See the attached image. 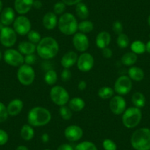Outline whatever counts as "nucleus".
Returning <instances> with one entry per match:
<instances>
[{
    "label": "nucleus",
    "mask_w": 150,
    "mask_h": 150,
    "mask_svg": "<svg viewBox=\"0 0 150 150\" xmlns=\"http://www.w3.org/2000/svg\"><path fill=\"white\" fill-rule=\"evenodd\" d=\"M4 60L8 65L13 67H19L24 63V56L18 50L9 48L5 52Z\"/></svg>",
    "instance_id": "nucleus-9"
},
{
    "label": "nucleus",
    "mask_w": 150,
    "mask_h": 150,
    "mask_svg": "<svg viewBox=\"0 0 150 150\" xmlns=\"http://www.w3.org/2000/svg\"><path fill=\"white\" fill-rule=\"evenodd\" d=\"M64 135L66 139L71 142L78 141L83 138V130L79 125H71L66 127L64 130Z\"/></svg>",
    "instance_id": "nucleus-15"
},
{
    "label": "nucleus",
    "mask_w": 150,
    "mask_h": 150,
    "mask_svg": "<svg viewBox=\"0 0 150 150\" xmlns=\"http://www.w3.org/2000/svg\"><path fill=\"white\" fill-rule=\"evenodd\" d=\"M5 27V26H4V25H3V24H2V22H1V21H0V30H2V28H3V27Z\"/></svg>",
    "instance_id": "nucleus-54"
},
{
    "label": "nucleus",
    "mask_w": 150,
    "mask_h": 150,
    "mask_svg": "<svg viewBox=\"0 0 150 150\" xmlns=\"http://www.w3.org/2000/svg\"><path fill=\"white\" fill-rule=\"evenodd\" d=\"M77 52L74 51H69L65 53L60 59V65L63 69H70L77 63Z\"/></svg>",
    "instance_id": "nucleus-18"
},
{
    "label": "nucleus",
    "mask_w": 150,
    "mask_h": 150,
    "mask_svg": "<svg viewBox=\"0 0 150 150\" xmlns=\"http://www.w3.org/2000/svg\"><path fill=\"white\" fill-rule=\"evenodd\" d=\"M13 30L17 35H27L29 32L32 30V24L30 20L25 16L20 15L16 17L13 22Z\"/></svg>",
    "instance_id": "nucleus-11"
},
{
    "label": "nucleus",
    "mask_w": 150,
    "mask_h": 150,
    "mask_svg": "<svg viewBox=\"0 0 150 150\" xmlns=\"http://www.w3.org/2000/svg\"><path fill=\"white\" fill-rule=\"evenodd\" d=\"M20 135L21 138L25 141H31L35 136V129L33 126L29 124L23 125L20 130Z\"/></svg>",
    "instance_id": "nucleus-25"
},
{
    "label": "nucleus",
    "mask_w": 150,
    "mask_h": 150,
    "mask_svg": "<svg viewBox=\"0 0 150 150\" xmlns=\"http://www.w3.org/2000/svg\"><path fill=\"white\" fill-rule=\"evenodd\" d=\"M2 52H1V51H0V60H2Z\"/></svg>",
    "instance_id": "nucleus-55"
},
{
    "label": "nucleus",
    "mask_w": 150,
    "mask_h": 150,
    "mask_svg": "<svg viewBox=\"0 0 150 150\" xmlns=\"http://www.w3.org/2000/svg\"><path fill=\"white\" fill-rule=\"evenodd\" d=\"M59 113H60V116L61 117V119L66 121L70 120L72 118V116H73L72 110L69 108V106H66V105L60 107Z\"/></svg>",
    "instance_id": "nucleus-35"
},
{
    "label": "nucleus",
    "mask_w": 150,
    "mask_h": 150,
    "mask_svg": "<svg viewBox=\"0 0 150 150\" xmlns=\"http://www.w3.org/2000/svg\"><path fill=\"white\" fill-rule=\"evenodd\" d=\"M16 150H30V149H29L27 148L26 146L20 145V146H18L16 149Z\"/></svg>",
    "instance_id": "nucleus-50"
},
{
    "label": "nucleus",
    "mask_w": 150,
    "mask_h": 150,
    "mask_svg": "<svg viewBox=\"0 0 150 150\" xmlns=\"http://www.w3.org/2000/svg\"><path fill=\"white\" fill-rule=\"evenodd\" d=\"M41 140L44 143H47L50 141V135L47 133H44L41 136Z\"/></svg>",
    "instance_id": "nucleus-49"
},
{
    "label": "nucleus",
    "mask_w": 150,
    "mask_h": 150,
    "mask_svg": "<svg viewBox=\"0 0 150 150\" xmlns=\"http://www.w3.org/2000/svg\"><path fill=\"white\" fill-rule=\"evenodd\" d=\"M138 60V55L132 52H127L122 55L121 62L125 66H134Z\"/></svg>",
    "instance_id": "nucleus-26"
},
{
    "label": "nucleus",
    "mask_w": 150,
    "mask_h": 150,
    "mask_svg": "<svg viewBox=\"0 0 150 150\" xmlns=\"http://www.w3.org/2000/svg\"><path fill=\"white\" fill-rule=\"evenodd\" d=\"M16 19L15 10L12 8H5L2 10L0 13V21L2 22L5 27H9L12 24H13Z\"/></svg>",
    "instance_id": "nucleus-17"
},
{
    "label": "nucleus",
    "mask_w": 150,
    "mask_h": 150,
    "mask_svg": "<svg viewBox=\"0 0 150 150\" xmlns=\"http://www.w3.org/2000/svg\"><path fill=\"white\" fill-rule=\"evenodd\" d=\"M66 5L63 3L62 1L60 2H57L54 4V7H53V12L56 14V15H60L64 13L65 11H66Z\"/></svg>",
    "instance_id": "nucleus-38"
},
{
    "label": "nucleus",
    "mask_w": 150,
    "mask_h": 150,
    "mask_svg": "<svg viewBox=\"0 0 150 150\" xmlns=\"http://www.w3.org/2000/svg\"><path fill=\"white\" fill-rule=\"evenodd\" d=\"M17 41V33L13 28L4 27L0 30V43L5 47L11 48Z\"/></svg>",
    "instance_id": "nucleus-10"
},
{
    "label": "nucleus",
    "mask_w": 150,
    "mask_h": 150,
    "mask_svg": "<svg viewBox=\"0 0 150 150\" xmlns=\"http://www.w3.org/2000/svg\"><path fill=\"white\" fill-rule=\"evenodd\" d=\"M112 30L113 33L118 35L123 33V24H122V23L120 21H115L114 22L112 23Z\"/></svg>",
    "instance_id": "nucleus-40"
},
{
    "label": "nucleus",
    "mask_w": 150,
    "mask_h": 150,
    "mask_svg": "<svg viewBox=\"0 0 150 150\" xmlns=\"http://www.w3.org/2000/svg\"><path fill=\"white\" fill-rule=\"evenodd\" d=\"M75 13L80 19L86 20L89 16V10L87 5L83 2H80L75 7Z\"/></svg>",
    "instance_id": "nucleus-27"
},
{
    "label": "nucleus",
    "mask_w": 150,
    "mask_h": 150,
    "mask_svg": "<svg viewBox=\"0 0 150 150\" xmlns=\"http://www.w3.org/2000/svg\"><path fill=\"white\" fill-rule=\"evenodd\" d=\"M131 101H132V103L134 105V107H136L140 109L145 106L146 102L145 96L141 92L139 91L135 92L132 94Z\"/></svg>",
    "instance_id": "nucleus-28"
},
{
    "label": "nucleus",
    "mask_w": 150,
    "mask_h": 150,
    "mask_svg": "<svg viewBox=\"0 0 150 150\" xmlns=\"http://www.w3.org/2000/svg\"><path fill=\"white\" fill-rule=\"evenodd\" d=\"M114 89L109 86H103L98 90V96L102 99H110L114 96Z\"/></svg>",
    "instance_id": "nucleus-30"
},
{
    "label": "nucleus",
    "mask_w": 150,
    "mask_h": 150,
    "mask_svg": "<svg viewBox=\"0 0 150 150\" xmlns=\"http://www.w3.org/2000/svg\"><path fill=\"white\" fill-rule=\"evenodd\" d=\"M74 150H98V149L93 142L85 141L77 144L74 147Z\"/></svg>",
    "instance_id": "nucleus-34"
},
{
    "label": "nucleus",
    "mask_w": 150,
    "mask_h": 150,
    "mask_svg": "<svg viewBox=\"0 0 150 150\" xmlns=\"http://www.w3.org/2000/svg\"><path fill=\"white\" fill-rule=\"evenodd\" d=\"M27 39L30 42L33 43V44H35L37 45L38 43L40 42V41L41 40V35L36 30H31L30 32L28 33V34L27 35Z\"/></svg>",
    "instance_id": "nucleus-36"
},
{
    "label": "nucleus",
    "mask_w": 150,
    "mask_h": 150,
    "mask_svg": "<svg viewBox=\"0 0 150 150\" xmlns=\"http://www.w3.org/2000/svg\"><path fill=\"white\" fill-rule=\"evenodd\" d=\"M58 18L54 12H48L44 16L42 24L44 28L47 30H52L57 26Z\"/></svg>",
    "instance_id": "nucleus-19"
},
{
    "label": "nucleus",
    "mask_w": 150,
    "mask_h": 150,
    "mask_svg": "<svg viewBox=\"0 0 150 150\" xmlns=\"http://www.w3.org/2000/svg\"><path fill=\"white\" fill-rule=\"evenodd\" d=\"M8 114L7 106L4 105L2 102H0V123H3L8 119Z\"/></svg>",
    "instance_id": "nucleus-39"
},
{
    "label": "nucleus",
    "mask_w": 150,
    "mask_h": 150,
    "mask_svg": "<svg viewBox=\"0 0 150 150\" xmlns=\"http://www.w3.org/2000/svg\"><path fill=\"white\" fill-rule=\"evenodd\" d=\"M131 146L135 150H150V129L142 127L136 129L131 135Z\"/></svg>",
    "instance_id": "nucleus-3"
},
{
    "label": "nucleus",
    "mask_w": 150,
    "mask_h": 150,
    "mask_svg": "<svg viewBox=\"0 0 150 150\" xmlns=\"http://www.w3.org/2000/svg\"><path fill=\"white\" fill-rule=\"evenodd\" d=\"M77 67L82 72H88L94 66V58L91 53L83 52L78 56L77 61Z\"/></svg>",
    "instance_id": "nucleus-12"
},
{
    "label": "nucleus",
    "mask_w": 150,
    "mask_h": 150,
    "mask_svg": "<svg viewBox=\"0 0 150 150\" xmlns=\"http://www.w3.org/2000/svg\"><path fill=\"white\" fill-rule=\"evenodd\" d=\"M9 136L6 131L0 129V146H3L8 143Z\"/></svg>",
    "instance_id": "nucleus-43"
},
{
    "label": "nucleus",
    "mask_w": 150,
    "mask_h": 150,
    "mask_svg": "<svg viewBox=\"0 0 150 150\" xmlns=\"http://www.w3.org/2000/svg\"><path fill=\"white\" fill-rule=\"evenodd\" d=\"M50 97L52 102L57 106H64L69 103L70 96L66 88L61 86H54L50 91Z\"/></svg>",
    "instance_id": "nucleus-6"
},
{
    "label": "nucleus",
    "mask_w": 150,
    "mask_h": 150,
    "mask_svg": "<svg viewBox=\"0 0 150 150\" xmlns=\"http://www.w3.org/2000/svg\"><path fill=\"white\" fill-rule=\"evenodd\" d=\"M18 50L24 56L34 54L36 52V45L29 41H22L18 44Z\"/></svg>",
    "instance_id": "nucleus-24"
},
{
    "label": "nucleus",
    "mask_w": 150,
    "mask_h": 150,
    "mask_svg": "<svg viewBox=\"0 0 150 150\" xmlns=\"http://www.w3.org/2000/svg\"><path fill=\"white\" fill-rule=\"evenodd\" d=\"M52 120V113L47 108L36 106L31 108L27 113V122L33 127H44Z\"/></svg>",
    "instance_id": "nucleus-2"
},
{
    "label": "nucleus",
    "mask_w": 150,
    "mask_h": 150,
    "mask_svg": "<svg viewBox=\"0 0 150 150\" xmlns=\"http://www.w3.org/2000/svg\"><path fill=\"white\" fill-rule=\"evenodd\" d=\"M128 77L132 80V81L141 82L144 78V71L141 68L138 66H132L128 69Z\"/></svg>",
    "instance_id": "nucleus-22"
},
{
    "label": "nucleus",
    "mask_w": 150,
    "mask_h": 150,
    "mask_svg": "<svg viewBox=\"0 0 150 150\" xmlns=\"http://www.w3.org/2000/svg\"><path fill=\"white\" fill-rule=\"evenodd\" d=\"M61 1L65 4V5H69V6L76 5L82 2V0H61Z\"/></svg>",
    "instance_id": "nucleus-46"
},
{
    "label": "nucleus",
    "mask_w": 150,
    "mask_h": 150,
    "mask_svg": "<svg viewBox=\"0 0 150 150\" xmlns=\"http://www.w3.org/2000/svg\"><path fill=\"white\" fill-rule=\"evenodd\" d=\"M132 88V81L128 75H122L118 77L114 83L113 89L115 93L120 96H125L131 91Z\"/></svg>",
    "instance_id": "nucleus-8"
},
{
    "label": "nucleus",
    "mask_w": 150,
    "mask_h": 150,
    "mask_svg": "<svg viewBox=\"0 0 150 150\" xmlns=\"http://www.w3.org/2000/svg\"><path fill=\"white\" fill-rule=\"evenodd\" d=\"M147 22H148L149 26V27H150V15L149 16V17H148V20H147Z\"/></svg>",
    "instance_id": "nucleus-53"
},
{
    "label": "nucleus",
    "mask_w": 150,
    "mask_h": 150,
    "mask_svg": "<svg viewBox=\"0 0 150 150\" xmlns=\"http://www.w3.org/2000/svg\"><path fill=\"white\" fill-rule=\"evenodd\" d=\"M2 8H3V4H2V2L0 0V13H1V12L2 11Z\"/></svg>",
    "instance_id": "nucleus-52"
},
{
    "label": "nucleus",
    "mask_w": 150,
    "mask_h": 150,
    "mask_svg": "<svg viewBox=\"0 0 150 150\" xmlns=\"http://www.w3.org/2000/svg\"><path fill=\"white\" fill-rule=\"evenodd\" d=\"M36 62H37V55L35 53L24 56V63L25 64L33 66V65L35 64Z\"/></svg>",
    "instance_id": "nucleus-41"
},
{
    "label": "nucleus",
    "mask_w": 150,
    "mask_h": 150,
    "mask_svg": "<svg viewBox=\"0 0 150 150\" xmlns=\"http://www.w3.org/2000/svg\"><path fill=\"white\" fill-rule=\"evenodd\" d=\"M57 74L55 70L54 69H48V70L46 71L45 74H44V82L47 83L48 86H54L57 81Z\"/></svg>",
    "instance_id": "nucleus-29"
},
{
    "label": "nucleus",
    "mask_w": 150,
    "mask_h": 150,
    "mask_svg": "<svg viewBox=\"0 0 150 150\" xmlns=\"http://www.w3.org/2000/svg\"><path fill=\"white\" fill-rule=\"evenodd\" d=\"M57 27L62 34L74 35L78 31V21L74 14L64 13L58 18Z\"/></svg>",
    "instance_id": "nucleus-4"
},
{
    "label": "nucleus",
    "mask_w": 150,
    "mask_h": 150,
    "mask_svg": "<svg viewBox=\"0 0 150 150\" xmlns=\"http://www.w3.org/2000/svg\"><path fill=\"white\" fill-rule=\"evenodd\" d=\"M111 42V35L108 32L102 31L97 34L95 40L96 46L100 50L109 47Z\"/></svg>",
    "instance_id": "nucleus-21"
},
{
    "label": "nucleus",
    "mask_w": 150,
    "mask_h": 150,
    "mask_svg": "<svg viewBox=\"0 0 150 150\" xmlns=\"http://www.w3.org/2000/svg\"><path fill=\"white\" fill-rule=\"evenodd\" d=\"M102 147L105 150H117L116 143L109 138H106L102 141Z\"/></svg>",
    "instance_id": "nucleus-37"
},
{
    "label": "nucleus",
    "mask_w": 150,
    "mask_h": 150,
    "mask_svg": "<svg viewBox=\"0 0 150 150\" xmlns=\"http://www.w3.org/2000/svg\"><path fill=\"white\" fill-rule=\"evenodd\" d=\"M33 2L34 0H15L14 10L19 15L24 16L31 11Z\"/></svg>",
    "instance_id": "nucleus-16"
},
{
    "label": "nucleus",
    "mask_w": 150,
    "mask_h": 150,
    "mask_svg": "<svg viewBox=\"0 0 150 150\" xmlns=\"http://www.w3.org/2000/svg\"><path fill=\"white\" fill-rule=\"evenodd\" d=\"M131 52L138 54H142L146 52V44L140 40H136L130 44Z\"/></svg>",
    "instance_id": "nucleus-32"
},
{
    "label": "nucleus",
    "mask_w": 150,
    "mask_h": 150,
    "mask_svg": "<svg viewBox=\"0 0 150 150\" xmlns=\"http://www.w3.org/2000/svg\"><path fill=\"white\" fill-rule=\"evenodd\" d=\"M57 150H74V147L69 144H63L57 147Z\"/></svg>",
    "instance_id": "nucleus-45"
},
{
    "label": "nucleus",
    "mask_w": 150,
    "mask_h": 150,
    "mask_svg": "<svg viewBox=\"0 0 150 150\" xmlns=\"http://www.w3.org/2000/svg\"><path fill=\"white\" fill-rule=\"evenodd\" d=\"M72 44L75 50L83 53L86 52L88 50L90 41L86 34L77 32L74 35L72 38Z\"/></svg>",
    "instance_id": "nucleus-14"
},
{
    "label": "nucleus",
    "mask_w": 150,
    "mask_h": 150,
    "mask_svg": "<svg viewBox=\"0 0 150 150\" xmlns=\"http://www.w3.org/2000/svg\"><path fill=\"white\" fill-rule=\"evenodd\" d=\"M68 105H69V108L72 111L78 112L84 109L85 107H86V102H85L83 98L76 96V97H73L70 99Z\"/></svg>",
    "instance_id": "nucleus-23"
},
{
    "label": "nucleus",
    "mask_w": 150,
    "mask_h": 150,
    "mask_svg": "<svg viewBox=\"0 0 150 150\" xmlns=\"http://www.w3.org/2000/svg\"><path fill=\"white\" fill-rule=\"evenodd\" d=\"M87 88V83L85 80H80L77 84V88L80 91H85Z\"/></svg>",
    "instance_id": "nucleus-47"
},
{
    "label": "nucleus",
    "mask_w": 150,
    "mask_h": 150,
    "mask_svg": "<svg viewBox=\"0 0 150 150\" xmlns=\"http://www.w3.org/2000/svg\"><path fill=\"white\" fill-rule=\"evenodd\" d=\"M17 79L24 86H29L33 84L35 79V71L33 66L25 63L19 66L17 71Z\"/></svg>",
    "instance_id": "nucleus-7"
},
{
    "label": "nucleus",
    "mask_w": 150,
    "mask_h": 150,
    "mask_svg": "<svg viewBox=\"0 0 150 150\" xmlns=\"http://www.w3.org/2000/svg\"><path fill=\"white\" fill-rule=\"evenodd\" d=\"M42 6H43V4L40 0H34L33 8H34L36 10H38V9H41V8H42Z\"/></svg>",
    "instance_id": "nucleus-48"
},
{
    "label": "nucleus",
    "mask_w": 150,
    "mask_h": 150,
    "mask_svg": "<svg viewBox=\"0 0 150 150\" xmlns=\"http://www.w3.org/2000/svg\"><path fill=\"white\" fill-rule=\"evenodd\" d=\"M94 28L93 22L89 20H82L80 23H78V31L84 34L91 33Z\"/></svg>",
    "instance_id": "nucleus-31"
},
{
    "label": "nucleus",
    "mask_w": 150,
    "mask_h": 150,
    "mask_svg": "<svg viewBox=\"0 0 150 150\" xmlns=\"http://www.w3.org/2000/svg\"><path fill=\"white\" fill-rule=\"evenodd\" d=\"M142 119V112L140 108L130 107L125 110L122 117V124L128 129H132L138 126Z\"/></svg>",
    "instance_id": "nucleus-5"
},
{
    "label": "nucleus",
    "mask_w": 150,
    "mask_h": 150,
    "mask_svg": "<svg viewBox=\"0 0 150 150\" xmlns=\"http://www.w3.org/2000/svg\"><path fill=\"white\" fill-rule=\"evenodd\" d=\"M109 108L111 112L114 115H122L127 109V102L123 96L116 95L113 96L109 102Z\"/></svg>",
    "instance_id": "nucleus-13"
},
{
    "label": "nucleus",
    "mask_w": 150,
    "mask_h": 150,
    "mask_svg": "<svg viewBox=\"0 0 150 150\" xmlns=\"http://www.w3.org/2000/svg\"><path fill=\"white\" fill-rule=\"evenodd\" d=\"M24 108V102L20 99H14L8 103L7 106L9 116H16L22 111Z\"/></svg>",
    "instance_id": "nucleus-20"
},
{
    "label": "nucleus",
    "mask_w": 150,
    "mask_h": 150,
    "mask_svg": "<svg viewBox=\"0 0 150 150\" xmlns=\"http://www.w3.org/2000/svg\"><path fill=\"white\" fill-rule=\"evenodd\" d=\"M102 54L104 58L105 59H110L112 57L113 55V52L112 50L109 47H106V48L102 50Z\"/></svg>",
    "instance_id": "nucleus-44"
},
{
    "label": "nucleus",
    "mask_w": 150,
    "mask_h": 150,
    "mask_svg": "<svg viewBox=\"0 0 150 150\" xmlns=\"http://www.w3.org/2000/svg\"><path fill=\"white\" fill-rule=\"evenodd\" d=\"M60 50V46L55 38L46 36L41 38L36 45V52L38 57L44 60H50L57 56Z\"/></svg>",
    "instance_id": "nucleus-1"
},
{
    "label": "nucleus",
    "mask_w": 150,
    "mask_h": 150,
    "mask_svg": "<svg viewBox=\"0 0 150 150\" xmlns=\"http://www.w3.org/2000/svg\"><path fill=\"white\" fill-rule=\"evenodd\" d=\"M72 77L71 71L69 69H64L61 71L60 74V77H61V80L63 82H68L69 80H71Z\"/></svg>",
    "instance_id": "nucleus-42"
},
{
    "label": "nucleus",
    "mask_w": 150,
    "mask_h": 150,
    "mask_svg": "<svg viewBox=\"0 0 150 150\" xmlns=\"http://www.w3.org/2000/svg\"><path fill=\"white\" fill-rule=\"evenodd\" d=\"M146 52L150 54V40L146 44Z\"/></svg>",
    "instance_id": "nucleus-51"
},
{
    "label": "nucleus",
    "mask_w": 150,
    "mask_h": 150,
    "mask_svg": "<svg viewBox=\"0 0 150 150\" xmlns=\"http://www.w3.org/2000/svg\"><path fill=\"white\" fill-rule=\"evenodd\" d=\"M44 150H51V149H44Z\"/></svg>",
    "instance_id": "nucleus-56"
},
{
    "label": "nucleus",
    "mask_w": 150,
    "mask_h": 150,
    "mask_svg": "<svg viewBox=\"0 0 150 150\" xmlns=\"http://www.w3.org/2000/svg\"><path fill=\"white\" fill-rule=\"evenodd\" d=\"M116 44L120 49H126L129 46V38L127 35L122 33L118 35Z\"/></svg>",
    "instance_id": "nucleus-33"
}]
</instances>
